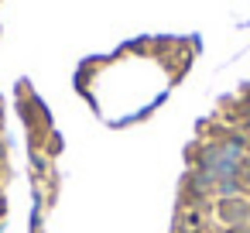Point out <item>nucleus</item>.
<instances>
[{"mask_svg":"<svg viewBox=\"0 0 250 233\" xmlns=\"http://www.w3.org/2000/svg\"><path fill=\"white\" fill-rule=\"evenodd\" d=\"M168 233H250V83L195 124Z\"/></svg>","mask_w":250,"mask_h":233,"instance_id":"1","label":"nucleus"},{"mask_svg":"<svg viewBox=\"0 0 250 233\" xmlns=\"http://www.w3.org/2000/svg\"><path fill=\"white\" fill-rule=\"evenodd\" d=\"M7 189H11V144H7V113L0 100V233L7 226Z\"/></svg>","mask_w":250,"mask_h":233,"instance_id":"2","label":"nucleus"}]
</instances>
